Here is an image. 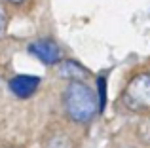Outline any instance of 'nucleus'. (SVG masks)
Wrapping results in <instances>:
<instances>
[{"instance_id": "423d86ee", "label": "nucleus", "mask_w": 150, "mask_h": 148, "mask_svg": "<svg viewBox=\"0 0 150 148\" xmlns=\"http://www.w3.org/2000/svg\"><path fill=\"white\" fill-rule=\"evenodd\" d=\"M44 148H72V141L63 131H57L48 135V139L44 141Z\"/></svg>"}, {"instance_id": "1a4fd4ad", "label": "nucleus", "mask_w": 150, "mask_h": 148, "mask_svg": "<svg viewBox=\"0 0 150 148\" xmlns=\"http://www.w3.org/2000/svg\"><path fill=\"white\" fill-rule=\"evenodd\" d=\"M8 2H11V4H21V2H25V0H8Z\"/></svg>"}, {"instance_id": "39448f33", "label": "nucleus", "mask_w": 150, "mask_h": 148, "mask_svg": "<svg viewBox=\"0 0 150 148\" xmlns=\"http://www.w3.org/2000/svg\"><path fill=\"white\" fill-rule=\"evenodd\" d=\"M59 76L70 78V80H84V78L88 76V72H86L84 67L72 63V61H63V63L59 65Z\"/></svg>"}, {"instance_id": "7ed1b4c3", "label": "nucleus", "mask_w": 150, "mask_h": 148, "mask_svg": "<svg viewBox=\"0 0 150 148\" xmlns=\"http://www.w3.org/2000/svg\"><path fill=\"white\" fill-rule=\"evenodd\" d=\"M29 51L46 65H53L61 59V49H59V46L55 44L53 40H46V38L34 40L33 44L29 46Z\"/></svg>"}, {"instance_id": "6e6552de", "label": "nucleus", "mask_w": 150, "mask_h": 148, "mask_svg": "<svg viewBox=\"0 0 150 148\" xmlns=\"http://www.w3.org/2000/svg\"><path fill=\"white\" fill-rule=\"evenodd\" d=\"M143 137H144V141L150 144V120L143 125Z\"/></svg>"}, {"instance_id": "f257e3e1", "label": "nucleus", "mask_w": 150, "mask_h": 148, "mask_svg": "<svg viewBox=\"0 0 150 148\" xmlns=\"http://www.w3.org/2000/svg\"><path fill=\"white\" fill-rule=\"evenodd\" d=\"M97 108H101V104L95 93L82 84V80H72L65 91V110L69 118L78 123H86L95 116Z\"/></svg>"}, {"instance_id": "20e7f679", "label": "nucleus", "mask_w": 150, "mask_h": 148, "mask_svg": "<svg viewBox=\"0 0 150 148\" xmlns=\"http://www.w3.org/2000/svg\"><path fill=\"white\" fill-rule=\"evenodd\" d=\"M38 84H40V80L36 76H25V74H21V76H15L10 80V89L17 97L27 99V97H30L38 89Z\"/></svg>"}, {"instance_id": "f03ea898", "label": "nucleus", "mask_w": 150, "mask_h": 148, "mask_svg": "<svg viewBox=\"0 0 150 148\" xmlns=\"http://www.w3.org/2000/svg\"><path fill=\"white\" fill-rule=\"evenodd\" d=\"M122 101L129 110L148 112L150 110V72H143L133 78L125 87Z\"/></svg>"}, {"instance_id": "0eeeda50", "label": "nucleus", "mask_w": 150, "mask_h": 148, "mask_svg": "<svg viewBox=\"0 0 150 148\" xmlns=\"http://www.w3.org/2000/svg\"><path fill=\"white\" fill-rule=\"evenodd\" d=\"M6 27H8V13H6V10H4V6L0 4V38L6 32Z\"/></svg>"}]
</instances>
